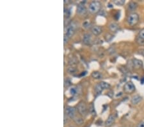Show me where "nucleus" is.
I'll use <instances>...</instances> for the list:
<instances>
[{"label":"nucleus","mask_w":144,"mask_h":127,"mask_svg":"<svg viewBox=\"0 0 144 127\" xmlns=\"http://www.w3.org/2000/svg\"><path fill=\"white\" fill-rule=\"evenodd\" d=\"M70 93L71 95H75V94L77 93V89L75 88V87H73V88H71L70 90Z\"/></svg>","instance_id":"4be33fe9"},{"label":"nucleus","mask_w":144,"mask_h":127,"mask_svg":"<svg viewBox=\"0 0 144 127\" xmlns=\"http://www.w3.org/2000/svg\"><path fill=\"white\" fill-rule=\"evenodd\" d=\"M136 127H144V121H141L138 124Z\"/></svg>","instance_id":"393cba45"},{"label":"nucleus","mask_w":144,"mask_h":127,"mask_svg":"<svg viewBox=\"0 0 144 127\" xmlns=\"http://www.w3.org/2000/svg\"><path fill=\"white\" fill-rule=\"evenodd\" d=\"M136 42H137L140 45L144 44V39H142V38L140 37H138L137 39H136Z\"/></svg>","instance_id":"412c9836"},{"label":"nucleus","mask_w":144,"mask_h":127,"mask_svg":"<svg viewBox=\"0 0 144 127\" xmlns=\"http://www.w3.org/2000/svg\"><path fill=\"white\" fill-rule=\"evenodd\" d=\"M92 77L94 79H97V80H99V79H101L103 77L102 74H101L100 72L99 71H94L91 74Z\"/></svg>","instance_id":"2eb2a0df"},{"label":"nucleus","mask_w":144,"mask_h":127,"mask_svg":"<svg viewBox=\"0 0 144 127\" xmlns=\"http://www.w3.org/2000/svg\"><path fill=\"white\" fill-rule=\"evenodd\" d=\"M142 100V96L136 94V95L133 96L132 97V98H131V103H132L133 105H137L140 102H141Z\"/></svg>","instance_id":"9b49d317"},{"label":"nucleus","mask_w":144,"mask_h":127,"mask_svg":"<svg viewBox=\"0 0 144 127\" xmlns=\"http://www.w3.org/2000/svg\"><path fill=\"white\" fill-rule=\"evenodd\" d=\"M77 111L79 112V114L82 116H85L87 115V105L83 101H81L77 105Z\"/></svg>","instance_id":"20e7f679"},{"label":"nucleus","mask_w":144,"mask_h":127,"mask_svg":"<svg viewBox=\"0 0 144 127\" xmlns=\"http://www.w3.org/2000/svg\"><path fill=\"white\" fill-rule=\"evenodd\" d=\"M76 29V24L73 22H70L68 26H67V28H66L65 34V35L67 37H68L69 39V38H71L72 37H73V35L74 34V33H75Z\"/></svg>","instance_id":"7ed1b4c3"},{"label":"nucleus","mask_w":144,"mask_h":127,"mask_svg":"<svg viewBox=\"0 0 144 127\" xmlns=\"http://www.w3.org/2000/svg\"><path fill=\"white\" fill-rule=\"evenodd\" d=\"M65 114L71 119H74L76 117V108L73 107L67 106L65 108Z\"/></svg>","instance_id":"39448f33"},{"label":"nucleus","mask_w":144,"mask_h":127,"mask_svg":"<svg viewBox=\"0 0 144 127\" xmlns=\"http://www.w3.org/2000/svg\"><path fill=\"white\" fill-rule=\"evenodd\" d=\"M91 31L92 33L94 35H99L102 33L103 29L100 26H97V25H95V26H92V27L91 28Z\"/></svg>","instance_id":"6e6552de"},{"label":"nucleus","mask_w":144,"mask_h":127,"mask_svg":"<svg viewBox=\"0 0 144 127\" xmlns=\"http://www.w3.org/2000/svg\"><path fill=\"white\" fill-rule=\"evenodd\" d=\"M69 127H74V126H69Z\"/></svg>","instance_id":"cd10ccee"},{"label":"nucleus","mask_w":144,"mask_h":127,"mask_svg":"<svg viewBox=\"0 0 144 127\" xmlns=\"http://www.w3.org/2000/svg\"><path fill=\"white\" fill-rule=\"evenodd\" d=\"M133 67H135V69H139L141 67H142L143 66V63L141 60H138V59H133Z\"/></svg>","instance_id":"f8f14e48"},{"label":"nucleus","mask_w":144,"mask_h":127,"mask_svg":"<svg viewBox=\"0 0 144 127\" xmlns=\"http://www.w3.org/2000/svg\"><path fill=\"white\" fill-rule=\"evenodd\" d=\"M87 12L86 7L83 4L80 3L77 7V13L80 15H83Z\"/></svg>","instance_id":"1a4fd4ad"},{"label":"nucleus","mask_w":144,"mask_h":127,"mask_svg":"<svg viewBox=\"0 0 144 127\" xmlns=\"http://www.w3.org/2000/svg\"><path fill=\"white\" fill-rule=\"evenodd\" d=\"M67 71H68L69 73H70V74H72V73H75L76 71V69L74 67H70L67 69Z\"/></svg>","instance_id":"6ab92c4d"},{"label":"nucleus","mask_w":144,"mask_h":127,"mask_svg":"<svg viewBox=\"0 0 144 127\" xmlns=\"http://www.w3.org/2000/svg\"><path fill=\"white\" fill-rule=\"evenodd\" d=\"M83 26L85 28H89L91 26V24L89 22H88V21H85V22L83 23Z\"/></svg>","instance_id":"aec40b11"},{"label":"nucleus","mask_w":144,"mask_h":127,"mask_svg":"<svg viewBox=\"0 0 144 127\" xmlns=\"http://www.w3.org/2000/svg\"><path fill=\"white\" fill-rule=\"evenodd\" d=\"M135 86L131 82H128L126 84L124 85V91L126 93H132L133 92L135 91Z\"/></svg>","instance_id":"423d86ee"},{"label":"nucleus","mask_w":144,"mask_h":127,"mask_svg":"<svg viewBox=\"0 0 144 127\" xmlns=\"http://www.w3.org/2000/svg\"><path fill=\"white\" fill-rule=\"evenodd\" d=\"M141 82H142V84H144V77L142 78V80H141Z\"/></svg>","instance_id":"bb28decb"},{"label":"nucleus","mask_w":144,"mask_h":127,"mask_svg":"<svg viewBox=\"0 0 144 127\" xmlns=\"http://www.w3.org/2000/svg\"><path fill=\"white\" fill-rule=\"evenodd\" d=\"M137 7H138V4L136 3V2L131 1V2H129V3H128L127 8H128V11H129V12H133V11L136 10Z\"/></svg>","instance_id":"9d476101"},{"label":"nucleus","mask_w":144,"mask_h":127,"mask_svg":"<svg viewBox=\"0 0 144 127\" xmlns=\"http://www.w3.org/2000/svg\"><path fill=\"white\" fill-rule=\"evenodd\" d=\"M101 8V4L99 1H94L90 3L88 6V10L90 13L96 14L100 11Z\"/></svg>","instance_id":"f257e3e1"},{"label":"nucleus","mask_w":144,"mask_h":127,"mask_svg":"<svg viewBox=\"0 0 144 127\" xmlns=\"http://www.w3.org/2000/svg\"><path fill=\"white\" fill-rule=\"evenodd\" d=\"M98 84L102 90L108 89H109L110 87V85L108 83L106 82H100Z\"/></svg>","instance_id":"dca6fc26"},{"label":"nucleus","mask_w":144,"mask_h":127,"mask_svg":"<svg viewBox=\"0 0 144 127\" xmlns=\"http://www.w3.org/2000/svg\"><path fill=\"white\" fill-rule=\"evenodd\" d=\"M113 3L115 5L118 6H122L125 4V0H114Z\"/></svg>","instance_id":"a211bd4d"},{"label":"nucleus","mask_w":144,"mask_h":127,"mask_svg":"<svg viewBox=\"0 0 144 127\" xmlns=\"http://www.w3.org/2000/svg\"><path fill=\"white\" fill-rule=\"evenodd\" d=\"M65 85L67 86H69L70 84H71V82H70V80H69V79H67V80L65 81Z\"/></svg>","instance_id":"b1692460"},{"label":"nucleus","mask_w":144,"mask_h":127,"mask_svg":"<svg viewBox=\"0 0 144 127\" xmlns=\"http://www.w3.org/2000/svg\"><path fill=\"white\" fill-rule=\"evenodd\" d=\"M74 122H75V123L78 125H81V124H83V118H80V117H75V118H74Z\"/></svg>","instance_id":"f3484780"},{"label":"nucleus","mask_w":144,"mask_h":127,"mask_svg":"<svg viewBox=\"0 0 144 127\" xmlns=\"http://www.w3.org/2000/svg\"><path fill=\"white\" fill-rule=\"evenodd\" d=\"M108 27H109L110 30L111 31H112V32H115V31H117V30L118 29V25L116 23V22H113L110 24Z\"/></svg>","instance_id":"4468645a"},{"label":"nucleus","mask_w":144,"mask_h":127,"mask_svg":"<svg viewBox=\"0 0 144 127\" xmlns=\"http://www.w3.org/2000/svg\"><path fill=\"white\" fill-rule=\"evenodd\" d=\"M139 21V15L135 12H132L127 18V22L130 26H135Z\"/></svg>","instance_id":"f03ea898"},{"label":"nucleus","mask_w":144,"mask_h":127,"mask_svg":"<svg viewBox=\"0 0 144 127\" xmlns=\"http://www.w3.org/2000/svg\"><path fill=\"white\" fill-rule=\"evenodd\" d=\"M68 40H69V38L67 37L65 35V36H64V44H65L66 42H68Z\"/></svg>","instance_id":"a878e982"},{"label":"nucleus","mask_w":144,"mask_h":127,"mask_svg":"<svg viewBox=\"0 0 144 127\" xmlns=\"http://www.w3.org/2000/svg\"><path fill=\"white\" fill-rule=\"evenodd\" d=\"M115 121V117L113 115L111 114L108 116V119L105 121V126L106 127H110L113 125Z\"/></svg>","instance_id":"0eeeda50"},{"label":"nucleus","mask_w":144,"mask_h":127,"mask_svg":"<svg viewBox=\"0 0 144 127\" xmlns=\"http://www.w3.org/2000/svg\"><path fill=\"white\" fill-rule=\"evenodd\" d=\"M83 41L86 44H89L90 42H91V35L88 34V33L85 34L84 36H83Z\"/></svg>","instance_id":"ddd939ff"},{"label":"nucleus","mask_w":144,"mask_h":127,"mask_svg":"<svg viewBox=\"0 0 144 127\" xmlns=\"http://www.w3.org/2000/svg\"><path fill=\"white\" fill-rule=\"evenodd\" d=\"M139 37H140L142 38V39H144V28H143V29H142V30L140 32Z\"/></svg>","instance_id":"5701e85b"}]
</instances>
